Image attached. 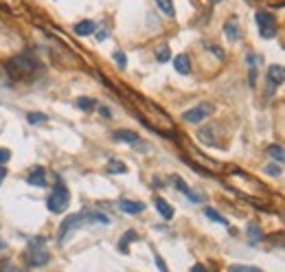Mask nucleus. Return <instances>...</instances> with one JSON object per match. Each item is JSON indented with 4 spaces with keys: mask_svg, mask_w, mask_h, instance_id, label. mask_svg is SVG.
Returning <instances> with one entry per match:
<instances>
[{
    "mask_svg": "<svg viewBox=\"0 0 285 272\" xmlns=\"http://www.w3.org/2000/svg\"><path fill=\"white\" fill-rule=\"evenodd\" d=\"M108 171H110V174H125V171H127V167H125V162H121V160H110L108 162Z\"/></svg>",
    "mask_w": 285,
    "mask_h": 272,
    "instance_id": "b1692460",
    "label": "nucleus"
},
{
    "mask_svg": "<svg viewBox=\"0 0 285 272\" xmlns=\"http://www.w3.org/2000/svg\"><path fill=\"white\" fill-rule=\"evenodd\" d=\"M154 261H156V266H158V270H160V272H169V268H167V263H165V259H162V257H160L158 252L154 255Z\"/></svg>",
    "mask_w": 285,
    "mask_h": 272,
    "instance_id": "2f4dec72",
    "label": "nucleus"
},
{
    "mask_svg": "<svg viewBox=\"0 0 285 272\" xmlns=\"http://www.w3.org/2000/svg\"><path fill=\"white\" fill-rule=\"evenodd\" d=\"M246 272H263L261 268H246Z\"/></svg>",
    "mask_w": 285,
    "mask_h": 272,
    "instance_id": "4c0bfd02",
    "label": "nucleus"
},
{
    "mask_svg": "<svg viewBox=\"0 0 285 272\" xmlns=\"http://www.w3.org/2000/svg\"><path fill=\"white\" fill-rule=\"evenodd\" d=\"M7 178V169L5 167H0V185H3V180Z\"/></svg>",
    "mask_w": 285,
    "mask_h": 272,
    "instance_id": "e433bc0d",
    "label": "nucleus"
},
{
    "mask_svg": "<svg viewBox=\"0 0 285 272\" xmlns=\"http://www.w3.org/2000/svg\"><path fill=\"white\" fill-rule=\"evenodd\" d=\"M0 250H5V242L3 240H0Z\"/></svg>",
    "mask_w": 285,
    "mask_h": 272,
    "instance_id": "58836bf2",
    "label": "nucleus"
},
{
    "mask_svg": "<svg viewBox=\"0 0 285 272\" xmlns=\"http://www.w3.org/2000/svg\"><path fill=\"white\" fill-rule=\"evenodd\" d=\"M158 7H160V11L165 13V15H169V18H174L176 15V7H174V0H154Z\"/></svg>",
    "mask_w": 285,
    "mask_h": 272,
    "instance_id": "aec40b11",
    "label": "nucleus"
},
{
    "mask_svg": "<svg viewBox=\"0 0 285 272\" xmlns=\"http://www.w3.org/2000/svg\"><path fill=\"white\" fill-rule=\"evenodd\" d=\"M211 114H213V103H200V105H195V108L186 110L182 114V119L186 123H202L204 119H208Z\"/></svg>",
    "mask_w": 285,
    "mask_h": 272,
    "instance_id": "39448f33",
    "label": "nucleus"
},
{
    "mask_svg": "<svg viewBox=\"0 0 285 272\" xmlns=\"http://www.w3.org/2000/svg\"><path fill=\"white\" fill-rule=\"evenodd\" d=\"M46 114H42V112H29L27 114V121L31 123V125H40V123H46Z\"/></svg>",
    "mask_w": 285,
    "mask_h": 272,
    "instance_id": "a878e982",
    "label": "nucleus"
},
{
    "mask_svg": "<svg viewBox=\"0 0 285 272\" xmlns=\"http://www.w3.org/2000/svg\"><path fill=\"white\" fill-rule=\"evenodd\" d=\"M174 68L180 72V75H189V72H191V60H189V55H184V53L176 55L174 57Z\"/></svg>",
    "mask_w": 285,
    "mask_h": 272,
    "instance_id": "4468645a",
    "label": "nucleus"
},
{
    "mask_svg": "<svg viewBox=\"0 0 285 272\" xmlns=\"http://www.w3.org/2000/svg\"><path fill=\"white\" fill-rule=\"evenodd\" d=\"M77 108L84 110V112H90L94 108V99H90V97H79L77 99Z\"/></svg>",
    "mask_w": 285,
    "mask_h": 272,
    "instance_id": "393cba45",
    "label": "nucleus"
},
{
    "mask_svg": "<svg viewBox=\"0 0 285 272\" xmlns=\"http://www.w3.org/2000/svg\"><path fill=\"white\" fill-rule=\"evenodd\" d=\"M0 7H5L11 13H22L24 11V0H0Z\"/></svg>",
    "mask_w": 285,
    "mask_h": 272,
    "instance_id": "a211bd4d",
    "label": "nucleus"
},
{
    "mask_svg": "<svg viewBox=\"0 0 285 272\" xmlns=\"http://www.w3.org/2000/svg\"><path fill=\"white\" fill-rule=\"evenodd\" d=\"M119 209L123 213H129V215H138V213L145 211V204L143 202H136V200H121L119 202Z\"/></svg>",
    "mask_w": 285,
    "mask_h": 272,
    "instance_id": "ddd939ff",
    "label": "nucleus"
},
{
    "mask_svg": "<svg viewBox=\"0 0 285 272\" xmlns=\"http://www.w3.org/2000/svg\"><path fill=\"white\" fill-rule=\"evenodd\" d=\"M246 230H248V237H250V244H259L263 240V233H261V228H259L255 222H250V224L246 226Z\"/></svg>",
    "mask_w": 285,
    "mask_h": 272,
    "instance_id": "6ab92c4d",
    "label": "nucleus"
},
{
    "mask_svg": "<svg viewBox=\"0 0 285 272\" xmlns=\"http://www.w3.org/2000/svg\"><path fill=\"white\" fill-rule=\"evenodd\" d=\"M156 60L160 62V64H165V62H169L171 60V51H169V46H165L162 44L158 51H156Z\"/></svg>",
    "mask_w": 285,
    "mask_h": 272,
    "instance_id": "cd10ccee",
    "label": "nucleus"
},
{
    "mask_svg": "<svg viewBox=\"0 0 285 272\" xmlns=\"http://www.w3.org/2000/svg\"><path fill=\"white\" fill-rule=\"evenodd\" d=\"M255 20L259 24V29H270V27H276V18L272 13H268V11H257L255 13Z\"/></svg>",
    "mask_w": 285,
    "mask_h": 272,
    "instance_id": "dca6fc26",
    "label": "nucleus"
},
{
    "mask_svg": "<svg viewBox=\"0 0 285 272\" xmlns=\"http://www.w3.org/2000/svg\"><path fill=\"white\" fill-rule=\"evenodd\" d=\"M281 84H285V66L272 64L270 68H268V90L272 93V90Z\"/></svg>",
    "mask_w": 285,
    "mask_h": 272,
    "instance_id": "0eeeda50",
    "label": "nucleus"
},
{
    "mask_svg": "<svg viewBox=\"0 0 285 272\" xmlns=\"http://www.w3.org/2000/svg\"><path fill=\"white\" fill-rule=\"evenodd\" d=\"M84 220H86V211L84 213H72V215H68L66 220L62 222V226H60V230H57V244L60 246H64L68 242V235L70 233H75V230L84 224Z\"/></svg>",
    "mask_w": 285,
    "mask_h": 272,
    "instance_id": "20e7f679",
    "label": "nucleus"
},
{
    "mask_svg": "<svg viewBox=\"0 0 285 272\" xmlns=\"http://www.w3.org/2000/svg\"><path fill=\"white\" fill-rule=\"evenodd\" d=\"M265 174H268V176H281L283 169L279 167V165H268V167H265Z\"/></svg>",
    "mask_w": 285,
    "mask_h": 272,
    "instance_id": "7c9ffc66",
    "label": "nucleus"
},
{
    "mask_svg": "<svg viewBox=\"0 0 285 272\" xmlns=\"http://www.w3.org/2000/svg\"><path fill=\"white\" fill-rule=\"evenodd\" d=\"M86 220L99 222V224H110V217L105 215V213H99V211H94V213H86Z\"/></svg>",
    "mask_w": 285,
    "mask_h": 272,
    "instance_id": "bb28decb",
    "label": "nucleus"
},
{
    "mask_svg": "<svg viewBox=\"0 0 285 272\" xmlns=\"http://www.w3.org/2000/svg\"><path fill=\"white\" fill-rule=\"evenodd\" d=\"M191 272H208L204 266H202V263H195V266L191 268Z\"/></svg>",
    "mask_w": 285,
    "mask_h": 272,
    "instance_id": "c9c22d12",
    "label": "nucleus"
},
{
    "mask_svg": "<svg viewBox=\"0 0 285 272\" xmlns=\"http://www.w3.org/2000/svg\"><path fill=\"white\" fill-rule=\"evenodd\" d=\"M129 97L134 99V103L141 108L143 112V123L147 128H151L154 132H158L160 136H174L176 134V128H174V123H171V119L167 117V112L165 110H160L156 103H151L147 101L145 97L141 95H136V93H129Z\"/></svg>",
    "mask_w": 285,
    "mask_h": 272,
    "instance_id": "f257e3e1",
    "label": "nucleus"
},
{
    "mask_svg": "<svg viewBox=\"0 0 285 272\" xmlns=\"http://www.w3.org/2000/svg\"><path fill=\"white\" fill-rule=\"evenodd\" d=\"M154 204H156V209H158V213L165 220H171L174 217V207H171V204L165 200V197H156V200H154Z\"/></svg>",
    "mask_w": 285,
    "mask_h": 272,
    "instance_id": "f3484780",
    "label": "nucleus"
},
{
    "mask_svg": "<svg viewBox=\"0 0 285 272\" xmlns=\"http://www.w3.org/2000/svg\"><path fill=\"white\" fill-rule=\"evenodd\" d=\"M9 158H11V152L9 150H0V167H3L5 162H9Z\"/></svg>",
    "mask_w": 285,
    "mask_h": 272,
    "instance_id": "473e14b6",
    "label": "nucleus"
},
{
    "mask_svg": "<svg viewBox=\"0 0 285 272\" xmlns=\"http://www.w3.org/2000/svg\"><path fill=\"white\" fill-rule=\"evenodd\" d=\"M224 35L231 40V42H237L241 38V27H239V20L237 18H228L224 24Z\"/></svg>",
    "mask_w": 285,
    "mask_h": 272,
    "instance_id": "9d476101",
    "label": "nucleus"
},
{
    "mask_svg": "<svg viewBox=\"0 0 285 272\" xmlns=\"http://www.w3.org/2000/svg\"><path fill=\"white\" fill-rule=\"evenodd\" d=\"M171 180H174V185H176V189H178V191H180V193H184V195L189 197L191 202H198V204H200V202H204V195H200V193L191 191V189H189V185H186V183H184V180H182L180 176H174Z\"/></svg>",
    "mask_w": 285,
    "mask_h": 272,
    "instance_id": "6e6552de",
    "label": "nucleus"
},
{
    "mask_svg": "<svg viewBox=\"0 0 285 272\" xmlns=\"http://www.w3.org/2000/svg\"><path fill=\"white\" fill-rule=\"evenodd\" d=\"M24 261H27V266H31V268H42L51 261V255H48L44 248H29Z\"/></svg>",
    "mask_w": 285,
    "mask_h": 272,
    "instance_id": "423d86ee",
    "label": "nucleus"
},
{
    "mask_svg": "<svg viewBox=\"0 0 285 272\" xmlns=\"http://www.w3.org/2000/svg\"><path fill=\"white\" fill-rule=\"evenodd\" d=\"M136 237H138V233H136V230H127V233H125L123 237H121L119 250H121V252H127V246H129V242H134Z\"/></svg>",
    "mask_w": 285,
    "mask_h": 272,
    "instance_id": "412c9836",
    "label": "nucleus"
},
{
    "mask_svg": "<svg viewBox=\"0 0 285 272\" xmlns=\"http://www.w3.org/2000/svg\"><path fill=\"white\" fill-rule=\"evenodd\" d=\"M112 138L117 143H129V145L141 143V136H138L136 132H132V130H117V132H112Z\"/></svg>",
    "mask_w": 285,
    "mask_h": 272,
    "instance_id": "1a4fd4ad",
    "label": "nucleus"
},
{
    "mask_svg": "<svg viewBox=\"0 0 285 272\" xmlns=\"http://www.w3.org/2000/svg\"><path fill=\"white\" fill-rule=\"evenodd\" d=\"M204 215H206L208 220L217 222V224H222V226H226V224H228V222H226V217H224V215H219V213H217L215 209H211V207H206V209H204Z\"/></svg>",
    "mask_w": 285,
    "mask_h": 272,
    "instance_id": "5701e85b",
    "label": "nucleus"
},
{
    "mask_svg": "<svg viewBox=\"0 0 285 272\" xmlns=\"http://www.w3.org/2000/svg\"><path fill=\"white\" fill-rule=\"evenodd\" d=\"M246 62H248L250 68H257V66L263 62V57H261V55H252V53H250V55L246 57Z\"/></svg>",
    "mask_w": 285,
    "mask_h": 272,
    "instance_id": "c756f323",
    "label": "nucleus"
},
{
    "mask_svg": "<svg viewBox=\"0 0 285 272\" xmlns=\"http://www.w3.org/2000/svg\"><path fill=\"white\" fill-rule=\"evenodd\" d=\"M94 29H97V24L92 20H81V22L75 24V29H72V31H75V35L86 38V35H92Z\"/></svg>",
    "mask_w": 285,
    "mask_h": 272,
    "instance_id": "2eb2a0df",
    "label": "nucleus"
},
{
    "mask_svg": "<svg viewBox=\"0 0 285 272\" xmlns=\"http://www.w3.org/2000/svg\"><path fill=\"white\" fill-rule=\"evenodd\" d=\"M217 125H206V128H202L198 130V141L200 143H204V145H217Z\"/></svg>",
    "mask_w": 285,
    "mask_h": 272,
    "instance_id": "9b49d317",
    "label": "nucleus"
},
{
    "mask_svg": "<svg viewBox=\"0 0 285 272\" xmlns=\"http://www.w3.org/2000/svg\"><path fill=\"white\" fill-rule=\"evenodd\" d=\"M114 62H117V66H119L121 70H123L125 66H127V57H125V53H123V51H117V53H114Z\"/></svg>",
    "mask_w": 285,
    "mask_h": 272,
    "instance_id": "c85d7f7f",
    "label": "nucleus"
},
{
    "mask_svg": "<svg viewBox=\"0 0 285 272\" xmlns=\"http://www.w3.org/2000/svg\"><path fill=\"white\" fill-rule=\"evenodd\" d=\"M208 51H213V53H215V55L219 57V60H224V57H226V53L222 51V48H217L215 44H208Z\"/></svg>",
    "mask_w": 285,
    "mask_h": 272,
    "instance_id": "72a5a7b5",
    "label": "nucleus"
},
{
    "mask_svg": "<svg viewBox=\"0 0 285 272\" xmlns=\"http://www.w3.org/2000/svg\"><path fill=\"white\" fill-rule=\"evenodd\" d=\"M99 114L103 119H112V112H110V108H105V105H99Z\"/></svg>",
    "mask_w": 285,
    "mask_h": 272,
    "instance_id": "f704fd0d",
    "label": "nucleus"
},
{
    "mask_svg": "<svg viewBox=\"0 0 285 272\" xmlns=\"http://www.w3.org/2000/svg\"><path fill=\"white\" fill-rule=\"evenodd\" d=\"M268 154H270L274 160L285 162V150H283L281 145H276V143H274V145H270V147H268Z\"/></svg>",
    "mask_w": 285,
    "mask_h": 272,
    "instance_id": "4be33fe9",
    "label": "nucleus"
},
{
    "mask_svg": "<svg viewBox=\"0 0 285 272\" xmlns=\"http://www.w3.org/2000/svg\"><path fill=\"white\" fill-rule=\"evenodd\" d=\"M68 204H70V193H68V189L64 187L62 183H57L55 189L51 191V195H48V200H46L48 211H51V213H62V211L68 209Z\"/></svg>",
    "mask_w": 285,
    "mask_h": 272,
    "instance_id": "7ed1b4c3",
    "label": "nucleus"
},
{
    "mask_svg": "<svg viewBox=\"0 0 285 272\" xmlns=\"http://www.w3.org/2000/svg\"><path fill=\"white\" fill-rule=\"evenodd\" d=\"M42 70V66L35 60L33 55L29 53H22V55H15L13 60H9L7 64V72L13 81H27V79H33L37 72Z\"/></svg>",
    "mask_w": 285,
    "mask_h": 272,
    "instance_id": "f03ea898",
    "label": "nucleus"
},
{
    "mask_svg": "<svg viewBox=\"0 0 285 272\" xmlns=\"http://www.w3.org/2000/svg\"><path fill=\"white\" fill-rule=\"evenodd\" d=\"M27 183L31 187H44L46 185V169L42 167H33L29 171V176H27Z\"/></svg>",
    "mask_w": 285,
    "mask_h": 272,
    "instance_id": "f8f14e48",
    "label": "nucleus"
}]
</instances>
